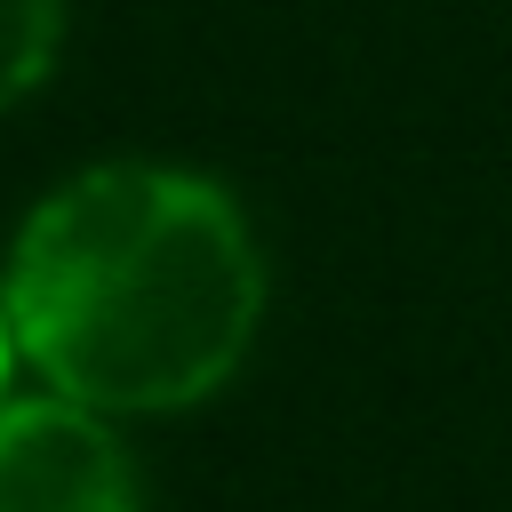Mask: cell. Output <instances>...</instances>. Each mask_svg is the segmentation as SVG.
Masks as SVG:
<instances>
[{
	"label": "cell",
	"instance_id": "obj_1",
	"mask_svg": "<svg viewBox=\"0 0 512 512\" xmlns=\"http://www.w3.org/2000/svg\"><path fill=\"white\" fill-rule=\"evenodd\" d=\"M264 312L240 208L184 168H88L32 208L8 256L16 352L80 408L208 400Z\"/></svg>",
	"mask_w": 512,
	"mask_h": 512
},
{
	"label": "cell",
	"instance_id": "obj_2",
	"mask_svg": "<svg viewBox=\"0 0 512 512\" xmlns=\"http://www.w3.org/2000/svg\"><path fill=\"white\" fill-rule=\"evenodd\" d=\"M0 512H136V472L96 408L0 400Z\"/></svg>",
	"mask_w": 512,
	"mask_h": 512
},
{
	"label": "cell",
	"instance_id": "obj_3",
	"mask_svg": "<svg viewBox=\"0 0 512 512\" xmlns=\"http://www.w3.org/2000/svg\"><path fill=\"white\" fill-rule=\"evenodd\" d=\"M64 32V0H0V112L48 72Z\"/></svg>",
	"mask_w": 512,
	"mask_h": 512
},
{
	"label": "cell",
	"instance_id": "obj_4",
	"mask_svg": "<svg viewBox=\"0 0 512 512\" xmlns=\"http://www.w3.org/2000/svg\"><path fill=\"white\" fill-rule=\"evenodd\" d=\"M8 368H16V320H8V296H0V392H8Z\"/></svg>",
	"mask_w": 512,
	"mask_h": 512
}]
</instances>
